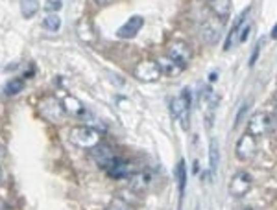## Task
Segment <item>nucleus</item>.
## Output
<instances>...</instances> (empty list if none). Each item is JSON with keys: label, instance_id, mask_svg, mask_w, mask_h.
Wrapping results in <instances>:
<instances>
[{"label": "nucleus", "instance_id": "nucleus-29", "mask_svg": "<svg viewBox=\"0 0 277 210\" xmlns=\"http://www.w3.org/2000/svg\"><path fill=\"white\" fill-rule=\"evenodd\" d=\"M96 2H98L100 6H107V4H111L113 0H96Z\"/></svg>", "mask_w": 277, "mask_h": 210}, {"label": "nucleus", "instance_id": "nucleus-19", "mask_svg": "<svg viewBox=\"0 0 277 210\" xmlns=\"http://www.w3.org/2000/svg\"><path fill=\"white\" fill-rule=\"evenodd\" d=\"M20 91H24V80L22 77H13L4 85L6 96H17Z\"/></svg>", "mask_w": 277, "mask_h": 210}, {"label": "nucleus", "instance_id": "nucleus-26", "mask_svg": "<svg viewBox=\"0 0 277 210\" xmlns=\"http://www.w3.org/2000/svg\"><path fill=\"white\" fill-rule=\"evenodd\" d=\"M261 46H263V41H259L255 44V50L251 54V59H249V67H255V63H257V58H259V52H261Z\"/></svg>", "mask_w": 277, "mask_h": 210}, {"label": "nucleus", "instance_id": "nucleus-12", "mask_svg": "<svg viewBox=\"0 0 277 210\" xmlns=\"http://www.w3.org/2000/svg\"><path fill=\"white\" fill-rule=\"evenodd\" d=\"M220 30H222V26L218 24V19H216V17L205 20L204 26H202V39H204V43H207V44L216 43L220 39V35H222Z\"/></svg>", "mask_w": 277, "mask_h": 210}, {"label": "nucleus", "instance_id": "nucleus-4", "mask_svg": "<svg viewBox=\"0 0 277 210\" xmlns=\"http://www.w3.org/2000/svg\"><path fill=\"white\" fill-rule=\"evenodd\" d=\"M166 56L170 59H174L175 63H180L181 67H187L192 59V50L185 41H180V39H174L168 43L166 46Z\"/></svg>", "mask_w": 277, "mask_h": 210}, {"label": "nucleus", "instance_id": "nucleus-23", "mask_svg": "<svg viewBox=\"0 0 277 210\" xmlns=\"http://www.w3.org/2000/svg\"><path fill=\"white\" fill-rule=\"evenodd\" d=\"M175 179H178V185H180V196L183 197L185 194V185H187V168H185V161L181 159L178 166H175Z\"/></svg>", "mask_w": 277, "mask_h": 210}, {"label": "nucleus", "instance_id": "nucleus-11", "mask_svg": "<svg viewBox=\"0 0 277 210\" xmlns=\"http://www.w3.org/2000/svg\"><path fill=\"white\" fill-rule=\"evenodd\" d=\"M142 26H144V19H142L141 15H133V17H130V20L126 24H122L120 28H118L117 35L120 39H133L141 32Z\"/></svg>", "mask_w": 277, "mask_h": 210}, {"label": "nucleus", "instance_id": "nucleus-18", "mask_svg": "<svg viewBox=\"0 0 277 210\" xmlns=\"http://www.w3.org/2000/svg\"><path fill=\"white\" fill-rule=\"evenodd\" d=\"M218 163H220V151H218V144L216 140H211V148H209V175L214 177L216 175V170H218Z\"/></svg>", "mask_w": 277, "mask_h": 210}, {"label": "nucleus", "instance_id": "nucleus-31", "mask_svg": "<svg viewBox=\"0 0 277 210\" xmlns=\"http://www.w3.org/2000/svg\"><path fill=\"white\" fill-rule=\"evenodd\" d=\"M272 39H277V24L273 26V30H272Z\"/></svg>", "mask_w": 277, "mask_h": 210}, {"label": "nucleus", "instance_id": "nucleus-10", "mask_svg": "<svg viewBox=\"0 0 277 210\" xmlns=\"http://www.w3.org/2000/svg\"><path fill=\"white\" fill-rule=\"evenodd\" d=\"M106 172L109 177L113 179H126V177H132L135 173V168H133L132 163H128V161H122V159H115L113 164L109 168H106Z\"/></svg>", "mask_w": 277, "mask_h": 210}, {"label": "nucleus", "instance_id": "nucleus-32", "mask_svg": "<svg viewBox=\"0 0 277 210\" xmlns=\"http://www.w3.org/2000/svg\"><path fill=\"white\" fill-rule=\"evenodd\" d=\"M273 115H275V118H277V105H275V113H273Z\"/></svg>", "mask_w": 277, "mask_h": 210}, {"label": "nucleus", "instance_id": "nucleus-14", "mask_svg": "<svg viewBox=\"0 0 277 210\" xmlns=\"http://www.w3.org/2000/svg\"><path fill=\"white\" fill-rule=\"evenodd\" d=\"M157 65H159V68H161V74H163V76H168V77L180 76L181 72L185 70V67H181L180 63H175L174 59H170L168 56L157 59Z\"/></svg>", "mask_w": 277, "mask_h": 210}, {"label": "nucleus", "instance_id": "nucleus-30", "mask_svg": "<svg viewBox=\"0 0 277 210\" xmlns=\"http://www.w3.org/2000/svg\"><path fill=\"white\" fill-rule=\"evenodd\" d=\"M216 76H218V74H216V72H211V76H209V82H214V80H216Z\"/></svg>", "mask_w": 277, "mask_h": 210}, {"label": "nucleus", "instance_id": "nucleus-28", "mask_svg": "<svg viewBox=\"0 0 277 210\" xmlns=\"http://www.w3.org/2000/svg\"><path fill=\"white\" fill-rule=\"evenodd\" d=\"M248 107H249V103H244L242 105V109L238 111V115H237V122H235V125H238L240 122H242V116H244V113L248 111Z\"/></svg>", "mask_w": 277, "mask_h": 210}, {"label": "nucleus", "instance_id": "nucleus-6", "mask_svg": "<svg viewBox=\"0 0 277 210\" xmlns=\"http://www.w3.org/2000/svg\"><path fill=\"white\" fill-rule=\"evenodd\" d=\"M273 127V118L268 113H255V115L249 118L248 127H246V133L253 135V137H263L268 131H272Z\"/></svg>", "mask_w": 277, "mask_h": 210}, {"label": "nucleus", "instance_id": "nucleus-8", "mask_svg": "<svg viewBox=\"0 0 277 210\" xmlns=\"http://www.w3.org/2000/svg\"><path fill=\"white\" fill-rule=\"evenodd\" d=\"M251 187H253V177L242 170V172H237L231 177V181H229V194H231V197H244L251 190Z\"/></svg>", "mask_w": 277, "mask_h": 210}, {"label": "nucleus", "instance_id": "nucleus-20", "mask_svg": "<svg viewBox=\"0 0 277 210\" xmlns=\"http://www.w3.org/2000/svg\"><path fill=\"white\" fill-rule=\"evenodd\" d=\"M39 11V2L37 0H20V13L26 19H32Z\"/></svg>", "mask_w": 277, "mask_h": 210}, {"label": "nucleus", "instance_id": "nucleus-3", "mask_svg": "<svg viewBox=\"0 0 277 210\" xmlns=\"http://www.w3.org/2000/svg\"><path fill=\"white\" fill-rule=\"evenodd\" d=\"M170 115L175 120L181 122V127L187 131L189 129V116H190V91L189 89H183L181 94H178L175 98H172L170 101Z\"/></svg>", "mask_w": 277, "mask_h": 210}, {"label": "nucleus", "instance_id": "nucleus-22", "mask_svg": "<svg viewBox=\"0 0 277 210\" xmlns=\"http://www.w3.org/2000/svg\"><path fill=\"white\" fill-rule=\"evenodd\" d=\"M43 28L46 32H59V28H61V17L58 13H48L43 19Z\"/></svg>", "mask_w": 277, "mask_h": 210}, {"label": "nucleus", "instance_id": "nucleus-17", "mask_svg": "<svg viewBox=\"0 0 277 210\" xmlns=\"http://www.w3.org/2000/svg\"><path fill=\"white\" fill-rule=\"evenodd\" d=\"M150 185V173L146 172H135L130 177V188L133 192H144Z\"/></svg>", "mask_w": 277, "mask_h": 210}, {"label": "nucleus", "instance_id": "nucleus-2", "mask_svg": "<svg viewBox=\"0 0 277 210\" xmlns=\"http://www.w3.org/2000/svg\"><path fill=\"white\" fill-rule=\"evenodd\" d=\"M68 139L74 146H78L82 149H92L94 146L100 144V131H96L91 125H76L70 129Z\"/></svg>", "mask_w": 277, "mask_h": 210}, {"label": "nucleus", "instance_id": "nucleus-9", "mask_svg": "<svg viewBox=\"0 0 277 210\" xmlns=\"http://www.w3.org/2000/svg\"><path fill=\"white\" fill-rule=\"evenodd\" d=\"M91 155L92 159H94V163L98 164V166H102L104 170L106 168H109L113 164V161L117 159V155H115V151H113L109 146H106V144H98V146H94V148L91 149Z\"/></svg>", "mask_w": 277, "mask_h": 210}, {"label": "nucleus", "instance_id": "nucleus-34", "mask_svg": "<svg viewBox=\"0 0 277 210\" xmlns=\"http://www.w3.org/2000/svg\"><path fill=\"white\" fill-rule=\"evenodd\" d=\"M244 210H257V208H244Z\"/></svg>", "mask_w": 277, "mask_h": 210}, {"label": "nucleus", "instance_id": "nucleus-15", "mask_svg": "<svg viewBox=\"0 0 277 210\" xmlns=\"http://www.w3.org/2000/svg\"><path fill=\"white\" fill-rule=\"evenodd\" d=\"M211 11L220 20H225L231 15V0H207Z\"/></svg>", "mask_w": 277, "mask_h": 210}, {"label": "nucleus", "instance_id": "nucleus-7", "mask_svg": "<svg viewBox=\"0 0 277 210\" xmlns=\"http://www.w3.org/2000/svg\"><path fill=\"white\" fill-rule=\"evenodd\" d=\"M235 155H237L240 161H244V163L251 161V159L257 155V137H253V135L249 133L242 135V137L237 140Z\"/></svg>", "mask_w": 277, "mask_h": 210}, {"label": "nucleus", "instance_id": "nucleus-21", "mask_svg": "<svg viewBox=\"0 0 277 210\" xmlns=\"http://www.w3.org/2000/svg\"><path fill=\"white\" fill-rule=\"evenodd\" d=\"M78 35L82 37V41L85 43H92V39H94V32H92V24L89 20H80L78 22Z\"/></svg>", "mask_w": 277, "mask_h": 210}, {"label": "nucleus", "instance_id": "nucleus-13", "mask_svg": "<svg viewBox=\"0 0 277 210\" xmlns=\"http://www.w3.org/2000/svg\"><path fill=\"white\" fill-rule=\"evenodd\" d=\"M63 107L67 111V115L70 116H76V118H83V116L87 115V109H85V105L76 98V96H65L63 98Z\"/></svg>", "mask_w": 277, "mask_h": 210}, {"label": "nucleus", "instance_id": "nucleus-35", "mask_svg": "<svg viewBox=\"0 0 277 210\" xmlns=\"http://www.w3.org/2000/svg\"><path fill=\"white\" fill-rule=\"evenodd\" d=\"M275 100H277V94H275Z\"/></svg>", "mask_w": 277, "mask_h": 210}, {"label": "nucleus", "instance_id": "nucleus-33", "mask_svg": "<svg viewBox=\"0 0 277 210\" xmlns=\"http://www.w3.org/2000/svg\"><path fill=\"white\" fill-rule=\"evenodd\" d=\"M0 181H2V170H0Z\"/></svg>", "mask_w": 277, "mask_h": 210}, {"label": "nucleus", "instance_id": "nucleus-5", "mask_svg": "<svg viewBox=\"0 0 277 210\" xmlns=\"http://www.w3.org/2000/svg\"><path fill=\"white\" fill-rule=\"evenodd\" d=\"M133 76L139 80V82L144 83H154L157 82L163 74H161V68L157 65V61H139L133 68Z\"/></svg>", "mask_w": 277, "mask_h": 210}, {"label": "nucleus", "instance_id": "nucleus-16", "mask_svg": "<svg viewBox=\"0 0 277 210\" xmlns=\"http://www.w3.org/2000/svg\"><path fill=\"white\" fill-rule=\"evenodd\" d=\"M249 10H251V8H246V10L242 11V13L238 15V19L235 20V24H233V28H231V32H229V35H228V39H225V50H229V48L233 46V43H235V37H237L238 35V32H240V30H242V26H244V22H246V17H248L249 15Z\"/></svg>", "mask_w": 277, "mask_h": 210}, {"label": "nucleus", "instance_id": "nucleus-1", "mask_svg": "<svg viewBox=\"0 0 277 210\" xmlns=\"http://www.w3.org/2000/svg\"><path fill=\"white\" fill-rule=\"evenodd\" d=\"M39 113L50 124H63L67 118V111L63 107V101H59L56 96H44L39 101Z\"/></svg>", "mask_w": 277, "mask_h": 210}, {"label": "nucleus", "instance_id": "nucleus-27", "mask_svg": "<svg viewBox=\"0 0 277 210\" xmlns=\"http://www.w3.org/2000/svg\"><path fill=\"white\" fill-rule=\"evenodd\" d=\"M248 35H249V26H248V24H244L242 30H240V37H238V41H240V43H244V41L248 39Z\"/></svg>", "mask_w": 277, "mask_h": 210}, {"label": "nucleus", "instance_id": "nucleus-25", "mask_svg": "<svg viewBox=\"0 0 277 210\" xmlns=\"http://www.w3.org/2000/svg\"><path fill=\"white\" fill-rule=\"evenodd\" d=\"M106 210H132V206L128 205V203H126L124 199H120V197H118V199L113 201L111 205L107 206Z\"/></svg>", "mask_w": 277, "mask_h": 210}, {"label": "nucleus", "instance_id": "nucleus-24", "mask_svg": "<svg viewBox=\"0 0 277 210\" xmlns=\"http://www.w3.org/2000/svg\"><path fill=\"white\" fill-rule=\"evenodd\" d=\"M61 0H46L44 2V10L48 11V13H58L59 10H61Z\"/></svg>", "mask_w": 277, "mask_h": 210}]
</instances>
